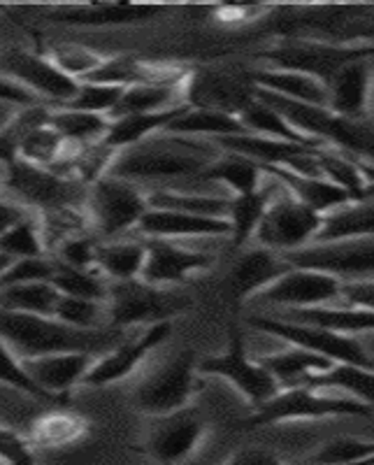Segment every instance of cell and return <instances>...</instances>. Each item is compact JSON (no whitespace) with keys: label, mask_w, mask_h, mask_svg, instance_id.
<instances>
[{"label":"cell","mask_w":374,"mask_h":465,"mask_svg":"<svg viewBox=\"0 0 374 465\" xmlns=\"http://www.w3.org/2000/svg\"><path fill=\"white\" fill-rule=\"evenodd\" d=\"M198 359L195 351H180L149 372L133 391V407L149 417H168L191 405L195 393Z\"/></svg>","instance_id":"cell-9"},{"label":"cell","mask_w":374,"mask_h":465,"mask_svg":"<svg viewBox=\"0 0 374 465\" xmlns=\"http://www.w3.org/2000/svg\"><path fill=\"white\" fill-rule=\"evenodd\" d=\"M0 384L10 386L15 391H22L26 396L35 398L40 402H54V405H61L54 396H49L47 391H43L35 381L31 380V375L24 368V361L7 347V342L0 338Z\"/></svg>","instance_id":"cell-48"},{"label":"cell","mask_w":374,"mask_h":465,"mask_svg":"<svg viewBox=\"0 0 374 465\" xmlns=\"http://www.w3.org/2000/svg\"><path fill=\"white\" fill-rule=\"evenodd\" d=\"M49 124L65 143L74 144V147H89V144L103 143L107 128H110L107 116L65 110V107H52Z\"/></svg>","instance_id":"cell-40"},{"label":"cell","mask_w":374,"mask_h":465,"mask_svg":"<svg viewBox=\"0 0 374 465\" xmlns=\"http://www.w3.org/2000/svg\"><path fill=\"white\" fill-rule=\"evenodd\" d=\"M372 58L344 65L328 82V110L351 122H365L372 101Z\"/></svg>","instance_id":"cell-23"},{"label":"cell","mask_w":374,"mask_h":465,"mask_svg":"<svg viewBox=\"0 0 374 465\" xmlns=\"http://www.w3.org/2000/svg\"><path fill=\"white\" fill-rule=\"evenodd\" d=\"M342 280L319 272V270L290 268L286 275L274 282L272 286L256 298V302L270 307H280L284 312L289 310H310V307L332 305L340 301Z\"/></svg>","instance_id":"cell-15"},{"label":"cell","mask_w":374,"mask_h":465,"mask_svg":"<svg viewBox=\"0 0 374 465\" xmlns=\"http://www.w3.org/2000/svg\"><path fill=\"white\" fill-rule=\"evenodd\" d=\"M340 301L349 307H359V310L374 312V277H368V280L342 282Z\"/></svg>","instance_id":"cell-52"},{"label":"cell","mask_w":374,"mask_h":465,"mask_svg":"<svg viewBox=\"0 0 374 465\" xmlns=\"http://www.w3.org/2000/svg\"><path fill=\"white\" fill-rule=\"evenodd\" d=\"M170 333H172V322H161L153 323V326H147L135 338L123 340L122 344H116L114 349H110L107 354L95 359V363L86 372L82 386L101 389V386H110L126 380L128 375H133L140 368V363L152 354L153 349H159L170 338Z\"/></svg>","instance_id":"cell-16"},{"label":"cell","mask_w":374,"mask_h":465,"mask_svg":"<svg viewBox=\"0 0 374 465\" xmlns=\"http://www.w3.org/2000/svg\"><path fill=\"white\" fill-rule=\"evenodd\" d=\"M368 414H372V407L351 401V398L321 391V389H314V386H290V389H281L265 405L256 407L251 417L247 419V426L261 429V426H274V423L368 417Z\"/></svg>","instance_id":"cell-3"},{"label":"cell","mask_w":374,"mask_h":465,"mask_svg":"<svg viewBox=\"0 0 374 465\" xmlns=\"http://www.w3.org/2000/svg\"><path fill=\"white\" fill-rule=\"evenodd\" d=\"M86 433H89V421L82 414L70 410H52L40 414L31 423L26 438L33 450H64L86 438Z\"/></svg>","instance_id":"cell-28"},{"label":"cell","mask_w":374,"mask_h":465,"mask_svg":"<svg viewBox=\"0 0 374 465\" xmlns=\"http://www.w3.org/2000/svg\"><path fill=\"white\" fill-rule=\"evenodd\" d=\"M256 89L270 91L289 101L307 103V105L328 107V86L317 77L302 73H290V70H272L259 68L251 70L247 77Z\"/></svg>","instance_id":"cell-25"},{"label":"cell","mask_w":374,"mask_h":465,"mask_svg":"<svg viewBox=\"0 0 374 465\" xmlns=\"http://www.w3.org/2000/svg\"><path fill=\"white\" fill-rule=\"evenodd\" d=\"M0 74L56 107L73 101L74 94L80 91V82L61 73L47 54H35L28 49H7L0 54Z\"/></svg>","instance_id":"cell-12"},{"label":"cell","mask_w":374,"mask_h":465,"mask_svg":"<svg viewBox=\"0 0 374 465\" xmlns=\"http://www.w3.org/2000/svg\"><path fill=\"white\" fill-rule=\"evenodd\" d=\"M186 307L189 301L184 296L170 293L163 286H152L143 280L110 282L107 317H110V328L114 331L172 322V317L184 312Z\"/></svg>","instance_id":"cell-7"},{"label":"cell","mask_w":374,"mask_h":465,"mask_svg":"<svg viewBox=\"0 0 374 465\" xmlns=\"http://www.w3.org/2000/svg\"><path fill=\"white\" fill-rule=\"evenodd\" d=\"M135 231L144 240H172V242H180L186 238H231V222L149 207Z\"/></svg>","instance_id":"cell-21"},{"label":"cell","mask_w":374,"mask_h":465,"mask_svg":"<svg viewBox=\"0 0 374 465\" xmlns=\"http://www.w3.org/2000/svg\"><path fill=\"white\" fill-rule=\"evenodd\" d=\"M298 465H300V463H298ZM356 465H374V456H369V459H365L363 463H356Z\"/></svg>","instance_id":"cell-60"},{"label":"cell","mask_w":374,"mask_h":465,"mask_svg":"<svg viewBox=\"0 0 374 465\" xmlns=\"http://www.w3.org/2000/svg\"><path fill=\"white\" fill-rule=\"evenodd\" d=\"M256 94V91H253ZM240 124L244 126V131L251 133V135H263V138H274V140H286V143H298V144H310V147H323V144L314 143V140H307L305 135L295 131L280 112L274 110L272 105H268L265 101H261L259 95L249 103L242 110V114L238 116Z\"/></svg>","instance_id":"cell-39"},{"label":"cell","mask_w":374,"mask_h":465,"mask_svg":"<svg viewBox=\"0 0 374 465\" xmlns=\"http://www.w3.org/2000/svg\"><path fill=\"white\" fill-rule=\"evenodd\" d=\"M290 268L293 265L286 261V256L277 254L272 249L259 247V244L247 249L228 272V286H231L232 298L238 305L251 301V298H259Z\"/></svg>","instance_id":"cell-19"},{"label":"cell","mask_w":374,"mask_h":465,"mask_svg":"<svg viewBox=\"0 0 374 465\" xmlns=\"http://www.w3.org/2000/svg\"><path fill=\"white\" fill-rule=\"evenodd\" d=\"M374 456V440L335 438L321 444L300 465H356Z\"/></svg>","instance_id":"cell-46"},{"label":"cell","mask_w":374,"mask_h":465,"mask_svg":"<svg viewBox=\"0 0 374 465\" xmlns=\"http://www.w3.org/2000/svg\"><path fill=\"white\" fill-rule=\"evenodd\" d=\"M0 254L10 261L26 259H47V244L43 238L40 219L35 214H28L19 223L0 235Z\"/></svg>","instance_id":"cell-43"},{"label":"cell","mask_w":374,"mask_h":465,"mask_svg":"<svg viewBox=\"0 0 374 465\" xmlns=\"http://www.w3.org/2000/svg\"><path fill=\"white\" fill-rule=\"evenodd\" d=\"M144 193H147V205L152 210H174L216 219H228V210H231V198L221 196L191 193V191L180 189H152Z\"/></svg>","instance_id":"cell-36"},{"label":"cell","mask_w":374,"mask_h":465,"mask_svg":"<svg viewBox=\"0 0 374 465\" xmlns=\"http://www.w3.org/2000/svg\"><path fill=\"white\" fill-rule=\"evenodd\" d=\"M52 284L61 296L98 302H107V296H110V282L101 275V270H80L58 263V261H54Z\"/></svg>","instance_id":"cell-42"},{"label":"cell","mask_w":374,"mask_h":465,"mask_svg":"<svg viewBox=\"0 0 374 465\" xmlns=\"http://www.w3.org/2000/svg\"><path fill=\"white\" fill-rule=\"evenodd\" d=\"M12 263H15V261H10V259H7V256H3V254H0V272H3V270H7V268H10Z\"/></svg>","instance_id":"cell-58"},{"label":"cell","mask_w":374,"mask_h":465,"mask_svg":"<svg viewBox=\"0 0 374 465\" xmlns=\"http://www.w3.org/2000/svg\"><path fill=\"white\" fill-rule=\"evenodd\" d=\"M122 86H110V84H91V82H80V91L74 94L73 101H68L65 110H77V112H89V114H101L110 119L114 107L119 105L123 95Z\"/></svg>","instance_id":"cell-49"},{"label":"cell","mask_w":374,"mask_h":465,"mask_svg":"<svg viewBox=\"0 0 374 465\" xmlns=\"http://www.w3.org/2000/svg\"><path fill=\"white\" fill-rule=\"evenodd\" d=\"M261 365L272 372V377L280 381L281 389L290 386H305L319 372H326L332 368V361L323 359L319 354H311L300 347H289L284 351H274V354L261 356Z\"/></svg>","instance_id":"cell-31"},{"label":"cell","mask_w":374,"mask_h":465,"mask_svg":"<svg viewBox=\"0 0 374 465\" xmlns=\"http://www.w3.org/2000/svg\"><path fill=\"white\" fill-rule=\"evenodd\" d=\"M249 326L265 335L284 340L290 347H300L311 354H319L332 363L360 365V368H374V359L365 344L351 335H340L319 326L289 322L277 314H251Z\"/></svg>","instance_id":"cell-8"},{"label":"cell","mask_w":374,"mask_h":465,"mask_svg":"<svg viewBox=\"0 0 374 465\" xmlns=\"http://www.w3.org/2000/svg\"><path fill=\"white\" fill-rule=\"evenodd\" d=\"M360 58H374V45H338L323 43V40H293V43H280L265 49L261 54L263 68L290 70L317 77L323 84L344 68V65L360 61Z\"/></svg>","instance_id":"cell-5"},{"label":"cell","mask_w":374,"mask_h":465,"mask_svg":"<svg viewBox=\"0 0 374 465\" xmlns=\"http://www.w3.org/2000/svg\"><path fill=\"white\" fill-rule=\"evenodd\" d=\"M186 105L174 107V110L165 112H149V114H128L119 116V119H112L110 128H107L103 144L112 152H123V149H131L135 144L144 143V140L153 138V135H161L165 133V128L182 114Z\"/></svg>","instance_id":"cell-27"},{"label":"cell","mask_w":374,"mask_h":465,"mask_svg":"<svg viewBox=\"0 0 374 465\" xmlns=\"http://www.w3.org/2000/svg\"><path fill=\"white\" fill-rule=\"evenodd\" d=\"M351 238H374V184L365 198L347 203L344 207L323 217L317 242Z\"/></svg>","instance_id":"cell-30"},{"label":"cell","mask_w":374,"mask_h":465,"mask_svg":"<svg viewBox=\"0 0 374 465\" xmlns=\"http://www.w3.org/2000/svg\"><path fill=\"white\" fill-rule=\"evenodd\" d=\"M147 244V261H144V270L140 280L147 282L152 286H168V284H182L189 277L198 275L202 270L212 265V256L202 254V252H193V249L184 247L172 240H144Z\"/></svg>","instance_id":"cell-18"},{"label":"cell","mask_w":374,"mask_h":465,"mask_svg":"<svg viewBox=\"0 0 374 465\" xmlns=\"http://www.w3.org/2000/svg\"><path fill=\"white\" fill-rule=\"evenodd\" d=\"M65 149V140L52 128V124L37 126L24 140L19 149V159L26 163L40 165V168H54L61 161Z\"/></svg>","instance_id":"cell-47"},{"label":"cell","mask_w":374,"mask_h":465,"mask_svg":"<svg viewBox=\"0 0 374 465\" xmlns=\"http://www.w3.org/2000/svg\"><path fill=\"white\" fill-rule=\"evenodd\" d=\"M293 268L319 270L338 280H368L374 277V238L314 242L310 247L286 254Z\"/></svg>","instance_id":"cell-13"},{"label":"cell","mask_w":374,"mask_h":465,"mask_svg":"<svg viewBox=\"0 0 374 465\" xmlns=\"http://www.w3.org/2000/svg\"><path fill=\"white\" fill-rule=\"evenodd\" d=\"M54 319L68 323L73 328H80V331H103V328H110L107 302L84 301V298H58Z\"/></svg>","instance_id":"cell-44"},{"label":"cell","mask_w":374,"mask_h":465,"mask_svg":"<svg viewBox=\"0 0 374 465\" xmlns=\"http://www.w3.org/2000/svg\"><path fill=\"white\" fill-rule=\"evenodd\" d=\"M147 261V244L144 240H112L101 242L95 268L110 282L140 280Z\"/></svg>","instance_id":"cell-34"},{"label":"cell","mask_w":374,"mask_h":465,"mask_svg":"<svg viewBox=\"0 0 374 465\" xmlns=\"http://www.w3.org/2000/svg\"><path fill=\"white\" fill-rule=\"evenodd\" d=\"M163 12L161 5H133V3H86L65 5L52 12L54 24L82 28H110L147 24Z\"/></svg>","instance_id":"cell-22"},{"label":"cell","mask_w":374,"mask_h":465,"mask_svg":"<svg viewBox=\"0 0 374 465\" xmlns=\"http://www.w3.org/2000/svg\"><path fill=\"white\" fill-rule=\"evenodd\" d=\"M221 152L214 140L161 133L135 147L116 152L107 174L137 186L156 184L153 189H170L174 182L201 180L207 165L214 163Z\"/></svg>","instance_id":"cell-1"},{"label":"cell","mask_w":374,"mask_h":465,"mask_svg":"<svg viewBox=\"0 0 374 465\" xmlns=\"http://www.w3.org/2000/svg\"><path fill=\"white\" fill-rule=\"evenodd\" d=\"M0 103H7V105H15V107H31V105H40V98L26 91L24 86L15 84L12 80L3 77L0 74Z\"/></svg>","instance_id":"cell-53"},{"label":"cell","mask_w":374,"mask_h":465,"mask_svg":"<svg viewBox=\"0 0 374 465\" xmlns=\"http://www.w3.org/2000/svg\"><path fill=\"white\" fill-rule=\"evenodd\" d=\"M31 214L28 207H24L22 203L16 201H0V235L10 231L15 223H19L22 219H26Z\"/></svg>","instance_id":"cell-55"},{"label":"cell","mask_w":374,"mask_h":465,"mask_svg":"<svg viewBox=\"0 0 374 465\" xmlns=\"http://www.w3.org/2000/svg\"><path fill=\"white\" fill-rule=\"evenodd\" d=\"M321 226V214L302 205L300 201H295L281 186V193L272 198L253 240L259 247L272 249L277 254L286 256L317 242Z\"/></svg>","instance_id":"cell-11"},{"label":"cell","mask_w":374,"mask_h":465,"mask_svg":"<svg viewBox=\"0 0 374 465\" xmlns=\"http://www.w3.org/2000/svg\"><path fill=\"white\" fill-rule=\"evenodd\" d=\"M95 359L98 356L89 354V351H65V354L26 359L24 368L43 391H47L49 396H54L64 405V402H68L74 386H82Z\"/></svg>","instance_id":"cell-20"},{"label":"cell","mask_w":374,"mask_h":465,"mask_svg":"<svg viewBox=\"0 0 374 465\" xmlns=\"http://www.w3.org/2000/svg\"><path fill=\"white\" fill-rule=\"evenodd\" d=\"M253 98L256 94L251 82L238 80L235 74L219 70H189L184 82V103L195 110L240 116Z\"/></svg>","instance_id":"cell-17"},{"label":"cell","mask_w":374,"mask_h":465,"mask_svg":"<svg viewBox=\"0 0 374 465\" xmlns=\"http://www.w3.org/2000/svg\"><path fill=\"white\" fill-rule=\"evenodd\" d=\"M84 210L103 238H116L143 222L149 210L147 193L137 184L105 174L89 186Z\"/></svg>","instance_id":"cell-10"},{"label":"cell","mask_w":374,"mask_h":465,"mask_svg":"<svg viewBox=\"0 0 374 465\" xmlns=\"http://www.w3.org/2000/svg\"><path fill=\"white\" fill-rule=\"evenodd\" d=\"M186 82V80H184ZM184 82L182 84H135L123 91L122 101L110 114L112 119L128 114H149V112H165L184 103Z\"/></svg>","instance_id":"cell-35"},{"label":"cell","mask_w":374,"mask_h":465,"mask_svg":"<svg viewBox=\"0 0 374 465\" xmlns=\"http://www.w3.org/2000/svg\"><path fill=\"white\" fill-rule=\"evenodd\" d=\"M277 196L274 189H268V184L261 186L259 191L247 193V196H232L231 210H228V222H231V240L235 247H244L249 240H253L263 222L265 212L270 203Z\"/></svg>","instance_id":"cell-37"},{"label":"cell","mask_w":374,"mask_h":465,"mask_svg":"<svg viewBox=\"0 0 374 465\" xmlns=\"http://www.w3.org/2000/svg\"><path fill=\"white\" fill-rule=\"evenodd\" d=\"M0 338L22 361L37 356L65 354V351H89L103 356L116 344H122V331H80L54 317L15 314L0 310Z\"/></svg>","instance_id":"cell-2"},{"label":"cell","mask_w":374,"mask_h":465,"mask_svg":"<svg viewBox=\"0 0 374 465\" xmlns=\"http://www.w3.org/2000/svg\"><path fill=\"white\" fill-rule=\"evenodd\" d=\"M319 165H321L323 177L347 191L351 201H360V198L368 196L374 184L360 161L330 147L319 149Z\"/></svg>","instance_id":"cell-38"},{"label":"cell","mask_w":374,"mask_h":465,"mask_svg":"<svg viewBox=\"0 0 374 465\" xmlns=\"http://www.w3.org/2000/svg\"><path fill=\"white\" fill-rule=\"evenodd\" d=\"M223 465H286L277 454L268 450H240Z\"/></svg>","instance_id":"cell-54"},{"label":"cell","mask_w":374,"mask_h":465,"mask_svg":"<svg viewBox=\"0 0 374 465\" xmlns=\"http://www.w3.org/2000/svg\"><path fill=\"white\" fill-rule=\"evenodd\" d=\"M363 165H365V170H368V174L372 177V182H374V161H372V163H363Z\"/></svg>","instance_id":"cell-59"},{"label":"cell","mask_w":374,"mask_h":465,"mask_svg":"<svg viewBox=\"0 0 374 465\" xmlns=\"http://www.w3.org/2000/svg\"><path fill=\"white\" fill-rule=\"evenodd\" d=\"M198 375L219 377L249 402L253 410L274 398L281 391L280 381L274 380L272 372L261 365L259 359H251L247 351V340L242 331L231 326V338L221 354L207 356L198 361Z\"/></svg>","instance_id":"cell-6"},{"label":"cell","mask_w":374,"mask_h":465,"mask_svg":"<svg viewBox=\"0 0 374 465\" xmlns=\"http://www.w3.org/2000/svg\"><path fill=\"white\" fill-rule=\"evenodd\" d=\"M170 135H182V138H201V140H223L244 135V126L238 116L221 114V112L195 110L186 105L182 114L165 128Z\"/></svg>","instance_id":"cell-32"},{"label":"cell","mask_w":374,"mask_h":465,"mask_svg":"<svg viewBox=\"0 0 374 465\" xmlns=\"http://www.w3.org/2000/svg\"><path fill=\"white\" fill-rule=\"evenodd\" d=\"M61 293L52 282H26L0 291V310L15 314H37V317H54Z\"/></svg>","instance_id":"cell-41"},{"label":"cell","mask_w":374,"mask_h":465,"mask_svg":"<svg viewBox=\"0 0 374 465\" xmlns=\"http://www.w3.org/2000/svg\"><path fill=\"white\" fill-rule=\"evenodd\" d=\"M0 465H40V460L28 438L0 426Z\"/></svg>","instance_id":"cell-51"},{"label":"cell","mask_w":374,"mask_h":465,"mask_svg":"<svg viewBox=\"0 0 374 465\" xmlns=\"http://www.w3.org/2000/svg\"><path fill=\"white\" fill-rule=\"evenodd\" d=\"M263 168V165H261ZM265 174H270L272 180L280 182L295 201H300L302 205L311 207L319 212L321 217L330 214V212L340 210L347 203H351V196L347 191L340 189L338 184L328 182L326 177H307V174L290 173L286 168H263Z\"/></svg>","instance_id":"cell-24"},{"label":"cell","mask_w":374,"mask_h":465,"mask_svg":"<svg viewBox=\"0 0 374 465\" xmlns=\"http://www.w3.org/2000/svg\"><path fill=\"white\" fill-rule=\"evenodd\" d=\"M52 58V64L68 77H73L74 82H84L91 73L101 68L105 64L103 54H98L95 49L84 47V45L77 43H61L54 45L47 54Z\"/></svg>","instance_id":"cell-45"},{"label":"cell","mask_w":374,"mask_h":465,"mask_svg":"<svg viewBox=\"0 0 374 465\" xmlns=\"http://www.w3.org/2000/svg\"><path fill=\"white\" fill-rule=\"evenodd\" d=\"M16 110H19V107L7 105V103H0V131H3V128L12 122V116L16 114Z\"/></svg>","instance_id":"cell-57"},{"label":"cell","mask_w":374,"mask_h":465,"mask_svg":"<svg viewBox=\"0 0 374 465\" xmlns=\"http://www.w3.org/2000/svg\"><path fill=\"white\" fill-rule=\"evenodd\" d=\"M0 186L10 189L16 203H22L28 210H37L40 214L64 207H84L89 193V186L82 182L68 180L54 170L26 163L22 159L3 165Z\"/></svg>","instance_id":"cell-4"},{"label":"cell","mask_w":374,"mask_h":465,"mask_svg":"<svg viewBox=\"0 0 374 465\" xmlns=\"http://www.w3.org/2000/svg\"><path fill=\"white\" fill-rule=\"evenodd\" d=\"M98 247H101V242H95V240L89 238L86 232H82V235H74V238H68L65 242L58 244V247L54 249V254H56L54 261L73 265V268L80 270H98L95 268Z\"/></svg>","instance_id":"cell-50"},{"label":"cell","mask_w":374,"mask_h":465,"mask_svg":"<svg viewBox=\"0 0 374 465\" xmlns=\"http://www.w3.org/2000/svg\"><path fill=\"white\" fill-rule=\"evenodd\" d=\"M305 386H314V389H321V391L351 398V401H359L374 410V368L335 363L326 372H319V375L311 377Z\"/></svg>","instance_id":"cell-33"},{"label":"cell","mask_w":374,"mask_h":465,"mask_svg":"<svg viewBox=\"0 0 374 465\" xmlns=\"http://www.w3.org/2000/svg\"><path fill=\"white\" fill-rule=\"evenodd\" d=\"M207 438V421L198 410H180L156 419L143 451L161 465H180L201 450Z\"/></svg>","instance_id":"cell-14"},{"label":"cell","mask_w":374,"mask_h":465,"mask_svg":"<svg viewBox=\"0 0 374 465\" xmlns=\"http://www.w3.org/2000/svg\"><path fill=\"white\" fill-rule=\"evenodd\" d=\"M289 322L307 323V326H319L332 331L340 335H363L374 333V312L368 310H359V307H335V305H323V307H310V310H289V312L277 314Z\"/></svg>","instance_id":"cell-26"},{"label":"cell","mask_w":374,"mask_h":465,"mask_svg":"<svg viewBox=\"0 0 374 465\" xmlns=\"http://www.w3.org/2000/svg\"><path fill=\"white\" fill-rule=\"evenodd\" d=\"M265 177L268 174L256 161L247 159L242 153L221 152V156L214 163L207 165L198 182L226 186L228 191H232V196H247V193H253L265 184Z\"/></svg>","instance_id":"cell-29"},{"label":"cell","mask_w":374,"mask_h":465,"mask_svg":"<svg viewBox=\"0 0 374 465\" xmlns=\"http://www.w3.org/2000/svg\"><path fill=\"white\" fill-rule=\"evenodd\" d=\"M219 22L223 24H244L253 22V15L261 12V7H249V5H223L219 7Z\"/></svg>","instance_id":"cell-56"}]
</instances>
